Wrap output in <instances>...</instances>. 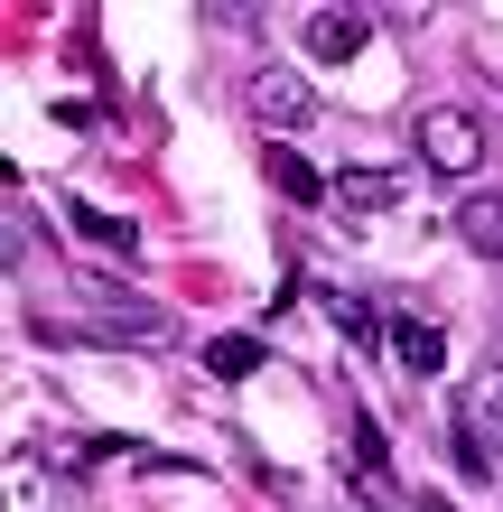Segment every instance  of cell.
Returning <instances> with one entry per match:
<instances>
[{
	"mask_svg": "<svg viewBox=\"0 0 503 512\" xmlns=\"http://www.w3.org/2000/svg\"><path fill=\"white\" fill-rule=\"evenodd\" d=\"M364 38H373V19H364V10H308V56H327V66H345Z\"/></svg>",
	"mask_w": 503,
	"mask_h": 512,
	"instance_id": "5",
	"label": "cell"
},
{
	"mask_svg": "<svg viewBox=\"0 0 503 512\" xmlns=\"http://www.w3.org/2000/svg\"><path fill=\"white\" fill-rule=\"evenodd\" d=\"M392 354H401V373H420V382L448 373V336H438L429 317H401V326H392Z\"/></svg>",
	"mask_w": 503,
	"mask_h": 512,
	"instance_id": "6",
	"label": "cell"
},
{
	"mask_svg": "<svg viewBox=\"0 0 503 512\" xmlns=\"http://www.w3.org/2000/svg\"><path fill=\"white\" fill-rule=\"evenodd\" d=\"M84 326H94L103 345H177V326H168V308H150V298H131V289H112V280H84Z\"/></svg>",
	"mask_w": 503,
	"mask_h": 512,
	"instance_id": "1",
	"label": "cell"
},
{
	"mask_svg": "<svg viewBox=\"0 0 503 512\" xmlns=\"http://www.w3.org/2000/svg\"><path fill=\"white\" fill-rule=\"evenodd\" d=\"M457 243L485 252V261H503V196H466L457 205Z\"/></svg>",
	"mask_w": 503,
	"mask_h": 512,
	"instance_id": "7",
	"label": "cell"
},
{
	"mask_svg": "<svg viewBox=\"0 0 503 512\" xmlns=\"http://www.w3.org/2000/svg\"><path fill=\"white\" fill-rule=\"evenodd\" d=\"M308 112H317V94H308L299 75H280V66L252 75V122H261V131H299Z\"/></svg>",
	"mask_w": 503,
	"mask_h": 512,
	"instance_id": "4",
	"label": "cell"
},
{
	"mask_svg": "<svg viewBox=\"0 0 503 512\" xmlns=\"http://www.w3.org/2000/svg\"><path fill=\"white\" fill-rule=\"evenodd\" d=\"M66 224H75V233H84V243H94V252H122V261L140 252V233H131L122 215H103V205H84V196L66 205Z\"/></svg>",
	"mask_w": 503,
	"mask_h": 512,
	"instance_id": "9",
	"label": "cell"
},
{
	"mask_svg": "<svg viewBox=\"0 0 503 512\" xmlns=\"http://www.w3.org/2000/svg\"><path fill=\"white\" fill-rule=\"evenodd\" d=\"M205 373L252 382V373H261V345H252V336H215V345H205Z\"/></svg>",
	"mask_w": 503,
	"mask_h": 512,
	"instance_id": "12",
	"label": "cell"
},
{
	"mask_svg": "<svg viewBox=\"0 0 503 512\" xmlns=\"http://www.w3.org/2000/svg\"><path fill=\"white\" fill-rule=\"evenodd\" d=\"M327 317H336V336H345V345H373V336H382L373 298H354V289H327Z\"/></svg>",
	"mask_w": 503,
	"mask_h": 512,
	"instance_id": "11",
	"label": "cell"
},
{
	"mask_svg": "<svg viewBox=\"0 0 503 512\" xmlns=\"http://www.w3.org/2000/svg\"><path fill=\"white\" fill-rule=\"evenodd\" d=\"M271 187H280L289 205H327V196H336L327 177H317V168L299 159V149H271Z\"/></svg>",
	"mask_w": 503,
	"mask_h": 512,
	"instance_id": "10",
	"label": "cell"
},
{
	"mask_svg": "<svg viewBox=\"0 0 503 512\" xmlns=\"http://www.w3.org/2000/svg\"><path fill=\"white\" fill-rule=\"evenodd\" d=\"M420 168H429V177H476V168H485V131H476V112L429 103V112H420Z\"/></svg>",
	"mask_w": 503,
	"mask_h": 512,
	"instance_id": "3",
	"label": "cell"
},
{
	"mask_svg": "<svg viewBox=\"0 0 503 512\" xmlns=\"http://www.w3.org/2000/svg\"><path fill=\"white\" fill-rule=\"evenodd\" d=\"M494 457H503V354H485L476 401L457 410V466L466 475H494Z\"/></svg>",
	"mask_w": 503,
	"mask_h": 512,
	"instance_id": "2",
	"label": "cell"
},
{
	"mask_svg": "<svg viewBox=\"0 0 503 512\" xmlns=\"http://www.w3.org/2000/svg\"><path fill=\"white\" fill-rule=\"evenodd\" d=\"M336 187H345V205H401L420 177H410V168H345Z\"/></svg>",
	"mask_w": 503,
	"mask_h": 512,
	"instance_id": "8",
	"label": "cell"
}]
</instances>
